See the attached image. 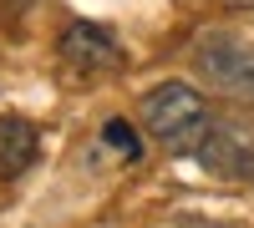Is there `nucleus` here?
<instances>
[{"instance_id": "nucleus-6", "label": "nucleus", "mask_w": 254, "mask_h": 228, "mask_svg": "<svg viewBox=\"0 0 254 228\" xmlns=\"http://www.w3.org/2000/svg\"><path fill=\"white\" fill-rule=\"evenodd\" d=\"M97 152H112V162H137L142 157V132L132 127V122H122V117H107L97 127Z\"/></svg>"}, {"instance_id": "nucleus-4", "label": "nucleus", "mask_w": 254, "mask_h": 228, "mask_svg": "<svg viewBox=\"0 0 254 228\" xmlns=\"http://www.w3.org/2000/svg\"><path fill=\"white\" fill-rule=\"evenodd\" d=\"M61 46V61L81 76H102V71H117L122 66V46L107 26H92V20H71L66 31L56 36Z\"/></svg>"}, {"instance_id": "nucleus-5", "label": "nucleus", "mask_w": 254, "mask_h": 228, "mask_svg": "<svg viewBox=\"0 0 254 228\" xmlns=\"http://www.w3.org/2000/svg\"><path fill=\"white\" fill-rule=\"evenodd\" d=\"M36 152H41V137L31 122H20V117L0 122V178H20L36 162Z\"/></svg>"}, {"instance_id": "nucleus-1", "label": "nucleus", "mask_w": 254, "mask_h": 228, "mask_svg": "<svg viewBox=\"0 0 254 228\" xmlns=\"http://www.w3.org/2000/svg\"><path fill=\"white\" fill-rule=\"evenodd\" d=\"M142 127L153 142H163L168 152H188L193 157L198 137L208 132V101L198 87H188V81H158V87L142 91Z\"/></svg>"}, {"instance_id": "nucleus-7", "label": "nucleus", "mask_w": 254, "mask_h": 228, "mask_svg": "<svg viewBox=\"0 0 254 228\" xmlns=\"http://www.w3.org/2000/svg\"><path fill=\"white\" fill-rule=\"evenodd\" d=\"M229 5H254V0H229Z\"/></svg>"}, {"instance_id": "nucleus-3", "label": "nucleus", "mask_w": 254, "mask_h": 228, "mask_svg": "<svg viewBox=\"0 0 254 228\" xmlns=\"http://www.w3.org/2000/svg\"><path fill=\"white\" fill-rule=\"evenodd\" d=\"M193 162L208 178L254 182V132L244 127V122H208V132L193 147Z\"/></svg>"}, {"instance_id": "nucleus-2", "label": "nucleus", "mask_w": 254, "mask_h": 228, "mask_svg": "<svg viewBox=\"0 0 254 228\" xmlns=\"http://www.w3.org/2000/svg\"><path fill=\"white\" fill-rule=\"evenodd\" d=\"M193 71L208 81L214 91L234 96V101H254V46L239 36H198L193 46Z\"/></svg>"}]
</instances>
